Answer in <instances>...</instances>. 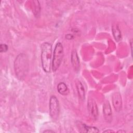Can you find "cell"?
<instances>
[{"instance_id": "obj_1", "label": "cell", "mask_w": 133, "mask_h": 133, "mask_svg": "<svg viewBox=\"0 0 133 133\" xmlns=\"http://www.w3.org/2000/svg\"><path fill=\"white\" fill-rule=\"evenodd\" d=\"M14 69L16 76L19 79H23L26 75L29 69V63L28 58L24 54H20L16 58Z\"/></svg>"}, {"instance_id": "obj_2", "label": "cell", "mask_w": 133, "mask_h": 133, "mask_svg": "<svg viewBox=\"0 0 133 133\" xmlns=\"http://www.w3.org/2000/svg\"><path fill=\"white\" fill-rule=\"evenodd\" d=\"M52 59V46L45 42L41 46V62L43 69L46 73L50 71Z\"/></svg>"}, {"instance_id": "obj_3", "label": "cell", "mask_w": 133, "mask_h": 133, "mask_svg": "<svg viewBox=\"0 0 133 133\" xmlns=\"http://www.w3.org/2000/svg\"><path fill=\"white\" fill-rule=\"evenodd\" d=\"M63 57V47L62 44L58 42L55 47L52 59V70L55 72L60 66Z\"/></svg>"}, {"instance_id": "obj_4", "label": "cell", "mask_w": 133, "mask_h": 133, "mask_svg": "<svg viewBox=\"0 0 133 133\" xmlns=\"http://www.w3.org/2000/svg\"><path fill=\"white\" fill-rule=\"evenodd\" d=\"M49 114L51 118L56 121L59 117L60 112V108L59 101L57 98L55 96H51L49 99Z\"/></svg>"}, {"instance_id": "obj_5", "label": "cell", "mask_w": 133, "mask_h": 133, "mask_svg": "<svg viewBox=\"0 0 133 133\" xmlns=\"http://www.w3.org/2000/svg\"><path fill=\"white\" fill-rule=\"evenodd\" d=\"M87 108L90 115L95 119H96L98 116V110L97 104L92 98H89L88 100Z\"/></svg>"}, {"instance_id": "obj_6", "label": "cell", "mask_w": 133, "mask_h": 133, "mask_svg": "<svg viewBox=\"0 0 133 133\" xmlns=\"http://www.w3.org/2000/svg\"><path fill=\"white\" fill-rule=\"evenodd\" d=\"M112 103L113 107L116 112H120L122 108V100L120 93L115 92L112 95Z\"/></svg>"}, {"instance_id": "obj_7", "label": "cell", "mask_w": 133, "mask_h": 133, "mask_svg": "<svg viewBox=\"0 0 133 133\" xmlns=\"http://www.w3.org/2000/svg\"><path fill=\"white\" fill-rule=\"evenodd\" d=\"M103 112L105 121L108 123L111 122L112 121V113L111 105L109 101H106L103 104Z\"/></svg>"}, {"instance_id": "obj_8", "label": "cell", "mask_w": 133, "mask_h": 133, "mask_svg": "<svg viewBox=\"0 0 133 133\" xmlns=\"http://www.w3.org/2000/svg\"><path fill=\"white\" fill-rule=\"evenodd\" d=\"M71 60L74 69L76 71H78L79 69L80 63L79 58L78 57L76 50H73L71 53Z\"/></svg>"}, {"instance_id": "obj_9", "label": "cell", "mask_w": 133, "mask_h": 133, "mask_svg": "<svg viewBox=\"0 0 133 133\" xmlns=\"http://www.w3.org/2000/svg\"><path fill=\"white\" fill-rule=\"evenodd\" d=\"M75 85H76L77 94L79 98L82 100H84L85 97V89L84 88L83 85H82V83L78 80H77L76 81Z\"/></svg>"}, {"instance_id": "obj_10", "label": "cell", "mask_w": 133, "mask_h": 133, "mask_svg": "<svg viewBox=\"0 0 133 133\" xmlns=\"http://www.w3.org/2000/svg\"><path fill=\"white\" fill-rule=\"evenodd\" d=\"M112 31L115 41L117 42H119L122 39V35L121 32L117 24H115L112 26Z\"/></svg>"}, {"instance_id": "obj_11", "label": "cell", "mask_w": 133, "mask_h": 133, "mask_svg": "<svg viewBox=\"0 0 133 133\" xmlns=\"http://www.w3.org/2000/svg\"><path fill=\"white\" fill-rule=\"evenodd\" d=\"M57 90L59 93L62 95H66L69 92L68 86L63 82H60L58 84L57 86Z\"/></svg>"}, {"instance_id": "obj_12", "label": "cell", "mask_w": 133, "mask_h": 133, "mask_svg": "<svg viewBox=\"0 0 133 133\" xmlns=\"http://www.w3.org/2000/svg\"><path fill=\"white\" fill-rule=\"evenodd\" d=\"M83 129H84V132H91V133H96L98 132L99 131L97 127H91V126H87L85 124H82Z\"/></svg>"}, {"instance_id": "obj_13", "label": "cell", "mask_w": 133, "mask_h": 133, "mask_svg": "<svg viewBox=\"0 0 133 133\" xmlns=\"http://www.w3.org/2000/svg\"><path fill=\"white\" fill-rule=\"evenodd\" d=\"M8 46L5 44H1L0 46V51L1 52H6L8 50Z\"/></svg>"}, {"instance_id": "obj_14", "label": "cell", "mask_w": 133, "mask_h": 133, "mask_svg": "<svg viewBox=\"0 0 133 133\" xmlns=\"http://www.w3.org/2000/svg\"><path fill=\"white\" fill-rule=\"evenodd\" d=\"M114 132V131H113V130H110V129H109V130H104L103 131V132Z\"/></svg>"}, {"instance_id": "obj_15", "label": "cell", "mask_w": 133, "mask_h": 133, "mask_svg": "<svg viewBox=\"0 0 133 133\" xmlns=\"http://www.w3.org/2000/svg\"><path fill=\"white\" fill-rule=\"evenodd\" d=\"M55 131L51 130H46L43 131V132H54Z\"/></svg>"}, {"instance_id": "obj_16", "label": "cell", "mask_w": 133, "mask_h": 133, "mask_svg": "<svg viewBox=\"0 0 133 133\" xmlns=\"http://www.w3.org/2000/svg\"><path fill=\"white\" fill-rule=\"evenodd\" d=\"M118 132H125V130H118L117 131Z\"/></svg>"}]
</instances>
